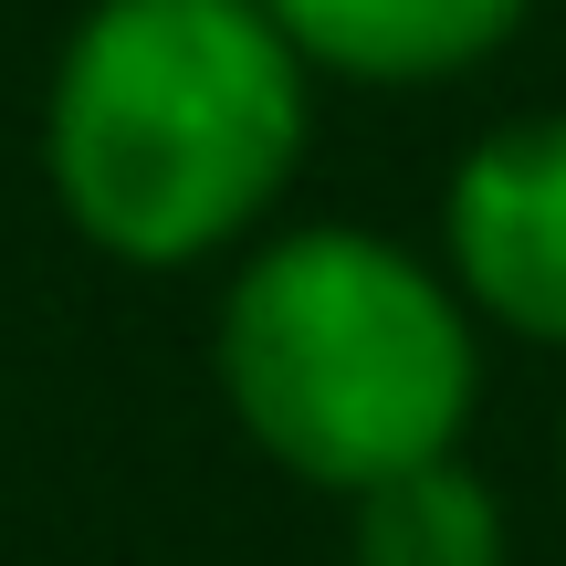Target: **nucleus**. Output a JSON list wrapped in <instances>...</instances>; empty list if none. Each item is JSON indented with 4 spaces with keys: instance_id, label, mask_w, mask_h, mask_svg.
Listing matches in <instances>:
<instances>
[{
    "instance_id": "1",
    "label": "nucleus",
    "mask_w": 566,
    "mask_h": 566,
    "mask_svg": "<svg viewBox=\"0 0 566 566\" xmlns=\"http://www.w3.org/2000/svg\"><path fill=\"white\" fill-rule=\"evenodd\" d=\"M315 158V74L263 0H84L42 74V189L116 273H221Z\"/></svg>"
},
{
    "instance_id": "2",
    "label": "nucleus",
    "mask_w": 566,
    "mask_h": 566,
    "mask_svg": "<svg viewBox=\"0 0 566 566\" xmlns=\"http://www.w3.org/2000/svg\"><path fill=\"white\" fill-rule=\"evenodd\" d=\"M493 336L430 242L378 221H283L221 263L210 399L283 483L357 504L472 451Z\"/></svg>"
},
{
    "instance_id": "3",
    "label": "nucleus",
    "mask_w": 566,
    "mask_h": 566,
    "mask_svg": "<svg viewBox=\"0 0 566 566\" xmlns=\"http://www.w3.org/2000/svg\"><path fill=\"white\" fill-rule=\"evenodd\" d=\"M430 252L483 315V336L566 357V105L504 116L451 158Z\"/></svg>"
},
{
    "instance_id": "4",
    "label": "nucleus",
    "mask_w": 566,
    "mask_h": 566,
    "mask_svg": "<svg viewBox=\"0 0 566 566\" xmlns=\"http://www.w3.org/2000/svg\"><path fill=\"white\" fill-rule=\"evenodd\" d=\"M273 32L304 53L315 84L367 95H430L462 84L535 21V0H263Z\"/></svg>"
},
{
    "instance_id": "5",
    "label": "nucleus",
    "mask_w": 566,
    "mask_h": 566,
    "mask_svg": "<svg viewBox=\"0 0 566 566\" xmlns=\"http://www.w3.org/2000/svg\"><path fill=\"white\" fill-rule=\"evenodd\" d=\"M336 514H346V566H514V514L493 472H472V451L420 462Z\"/></svg>"
},
{
    "instance_id": "6",
    "label": "nucleus",
    "mask_w": 566,
    "mask_h": 566,
    "mask_svg": "<svg viewBox=\"0 0 566 566\" xmlns=\"http://www.w3.org/2000/svg\"><path fill=\"white\" fill-rule=\"evenodd\" d=\"M556 462H566V409H556Z\"/></svg>"
},
{
    "instance_id": "7",
    "label": "nucleus",
    "mask_w": 566,
    "mask_h": 566,
    "mask_svg": "<svg viewBox=\"0 0 566 566\" xmlns=\"http://www.w3.org/2000/svg\"><path fill=\"white\" fill-rule=\"evenodd\" d=\"M556 11H566V0H556Z\"/></svg>"
}]
</instances>
